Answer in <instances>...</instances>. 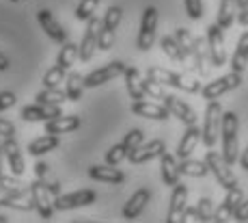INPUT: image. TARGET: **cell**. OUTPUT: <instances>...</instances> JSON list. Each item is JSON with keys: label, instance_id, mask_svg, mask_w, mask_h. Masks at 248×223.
Masks as SVG:
<instances>
[{"label": "cell", "instance_id": "27", "mask_svg": "<svg viewBox=\"0 0 248 223\" xmlns=\"http://www.w3.org/2000/svg\"><path fill=\"white\" fill-rule=\"evenodd\" d=\"M199 141H201V128H197V124L186 126V132L177 145V158H190L192 152L197 150Z\"/></svg>", "mask_w": 248, "mask_h": 223}, {"label": "cell", "instance_id": "4", "mask_svg": "<svg viewBox=\"0 0 248 223\" xmlns=\"http://www.w3.org/2000/svg\"><path fill=\"white\" fill-rule=\"evenodd\" d=\"M222 104L218 100H209L207 108H205V121H203V130H201V141L205 143V148H214L218 143L220 137V128H222Z\"/></svg>", "mask_w": 248, "mask_h": 223}, {"label": "cell", "instance_id": "52", "mask_svg": "<svg viewBox=\"0 0 248 223\" xmlns=\"http://www.w3.org/2000/svg\"><path fill=\"white\" fill-rule=\"evenodd\" d=\"M2 165H4V150H2V143H0V175H2Z\"/></svg>", "mask_w": 248, "mask_h": 223}, {"label": "cell", "instance_id": "30", "mask_svg": "<svg viewBox=\"0 0 248 223\" xmlns=\"http://www.w3.org/2000/svg\"><path fill=\"white\" fill-rule=\"evenodd\" d=\"M237 11H240V7H237L235 0H220L218 16H216V24L220 26L222 31L231 28L233 22H235V17H237Z\"/></svg>", "mask_w": 248, "mask_h": 223}, {"label": "cell", "instance_id": "17", "mask_svg": "<svg viewBox=\"0 0 248 223\" xmlns=\"http://www.w3.org/2000/svg\"><path fill=\"white\" fill-rule=\"evenodd\" d=\"M63 115L61 113V106H50V104H28V106H22L20 111V117L28 124H37V121H50L54 117Z\"/></svg>", "mask_w": 248, "mask_h": 223}, {"label": "cell", "instance_id": "33", "mask_svg": "<svg viewBox=\"0 0 248 223\" xmlns=\"http://www.w3.org/2000/svg\"><path fill=\"white\" fill-rule=\"evenodd\" d=\"M84 76L80 72H69L67 78H65V93H67V100L71 102H80L84 96Z\"/></svg>", "mask_w": 248, "mask_h": 223}, {"label": "cell", "instance_id": "41", "mask_svg": "<svg viewBox=\"0 0 248 223\" xmlns=\"http://www.w3.org/2000/svg\"><path fill=\"white\" fill-rule=\"evenodd\" d=\"M197 212H199V221H214V204L209 197H201L197 204Z\"/></svg>", "mask_w": 248, "mask_h": 223}, {"label": "cell", "instance_id": "37", "mask_svg": "<svg viewBox=\"0 0 248 223\" xmlns=\"http://www.w3.org/2000/svg\"><path fill=\"white\" fill-rule=\"evenodd\" d=\"M37 102L39 104H50V106H61V104L67 100V93L63 91V89H46L44 91L37 93Z\"/></svg>", "mask_w": 248, "mask_h": 223}, {"label": "cell", "instance_id": "55", "mask_svg": "<svg viewBox=\"0 0 248 223\" xmlns=\"http://www.w3.org/2000/svg\"><path fill=\"white\" fill-rule=\"evenodd\" d=\"M13 2H16V0H13Z\"/></svg>", "mask_w": 248, "mask_h": 223}, {"label": "cell", "instance_id": "32", "mask_svg": "<svg viewBox=\"0 0 248 223\" xmlns=\"http://www.w3.org/2000/svg\"><path fill=\"white\" fill-rule=\"evenodd\" d=\"M123 78H125L127 96H130L132 100H142L145 98V89H142V80H140V72H138V68H125Z\"/></svg>", "mask_w": 248, "mask_h": 223}, {"label": "cell", "instance_id": "12", "mask_svg": "<svg viewBox=\"0 0 248 223\" xmlns=\"http://www.w3.org/2000/svg\"><path fill=\"white\" fill-rule=\"evenodd\" d=\"M127 65L123 63V61H110L108 65H104V68L95 69V72H91L84 76V87L87 89H95L99 87V85L108 83V80H114L117 76H123Z\"/></svg>", "mask_w": 248, "mask_h": 223}, {"label": "cell", "instance_id": "43", "mask_svg": "<svg viewBox=\"0 0 248 223\" xmlns=\"http://www.w3.org/2000/svg\"><path fill=\"white\" fill-rule=\"evenodd\" d=\"M184 7L190 20H201L203 17V0H184Z\"/></svg>", "mask_w": 248, "mask_h": 223}, {"label": "cell", "instance_id": "51", "mask_svg": "<svg viewBox=\"0 0 248 223\" xmlns=\"http://www.w3.org/2000/svg\"><path fill=\"white\" fill-rule=\"evenodd\" d=\"M240 165H242V169H246L248 172V145H246V150L242 152V156H240Z\"/></svg>", "mask_w": 248, "mask_h": 223}, {"label": "cell", "instance_id": "49", "mask_svg": "<svg viewBox=\"0 0 248 223\" xmlns=\"http://www.w3.org/2000/svg\"><path fill=\"white\" fill-rule=\"evenodd\" d=\"M237 22H240L242 26H248V9H240V13H237Z\"/></svg>", "mask_w": 248, "mask_h": 223}, {"label": "cell", "instance_id": "13", "mask_svg": "<svg viewBox=\"0 0 248 223\" xmlns=\"http://www.w3.org/2000/svg\"><path fill=\"white\" fill-rule=\"evenodd\" d=\"M99 26H102V20L97 17H91L87 20V28H84V35H82V41H80V50H78V56L82 63H89L93 59L95 50H97V37H99Z\"/></svg>", "mask_w": 248, "mask_h": 223}, {"label": "cell", "instance_id": "8", "mask_svg": "<svg viewBox=\"0 0 248 223\" xmlns=\"http://www.w3.org/2000/svg\"><path fill=\"white\" fill-rule=\"evenodd\" d=\"M155 33H158V9L155 7H147L142 11V20H140V31L136 37V46L140 52L151 50V46L155 44Z\"/></svg>", "mask_w": 248, "mask_h": 223}, {"label": "cell", "instance_id": "6", "mask_svg": "<svg viewBox=\"0 0 248 223\" xmlns=\"http://www.w3.org/2000/svg\"><path fill=\"white\" fill-rule=\"evenodd\" d=\"M123 20V9L121 7H108V11L104 13L102 26H99V37H97V48L99 50H110L114 46V33H117L119 24Z\"/></svg>", "mask_w": 248, "mask_h": 223}, {"label": "cell", "instance_id": "44", "mask_svg": "<svg viewBox=\"0 0 248 223\" xmlns=\"http://www.w3.org/2000/svg\"><path fill=\"white\" fill-rule=\"evenodd\" d=\"M20 175H0V187H4V189H28V184L26 182H20Z\"/></svg>", "mask_w": 248, "mask_h": 223}, {"label": "cell", "instance_id": "11", "mask_svg": "<svg viewBox=\"0 0 248 223\" xmlns=\"http://www.w3.org/2000/svg\"><path fill=\"white\" fill-rule=\"evenodd\" d=\"M97 202V193L91 189H80L74 193H65V195H56L54 197V210H76V208H84L91 204Z\"/></svg>", "mask_w": 248, "mask_h": 223}, {"label": "cell", "instance_id": "29", "mask_svg": "<svg viewBox=\"0 0 248 223\" xmlns=\"http://www.w3.org/2000/svg\"><path fill=\"white\" fill-rule=\"evenodd\" d=\"M59 145H61L59 135H50V132H46L44 137H39V139L31 141L26 150H28V154H31V156H44V154H47V152L56 150Z\"/></svg>", "mask_w": 248, "mask_h": 223}, {"label": "cell", "instance_id": "2", "mask_svg": "<svg viewBox=\"0 0 248 223\" xmlns=\"http://www.w3.org/2000/svg\"><path fill=\"white\" fill-rule=\"evenodd\" d=\"M240 120L233 111L222 113V128H220V139H222V156L229 165H235L240 160Z\"/></svg>", "mask_w": 248, "mask_h": 223}, {"label": "cell", "instance_id": "31", "mask_svg": "<svg viewBox=\"0 0 248 223\" xmlns=\"http://www.w3.org/2000/svg\"><path fill=\"white\" fill-rule=\"evenodd\" d=\"M246 65H248V31L242 33L240 41H237V46H235V52H233V56H231V72L244 74Z\"/></svg>", "mask_w": 248, "mask_h": 223}, {"label": "cell", "instance_id": "9", "mask_svg": "<svg viewBox=\"0 0 248 223\" xmlns=\"http://www.w3.org/2000/svg\"><path fill=\"white\" fill-rule=\"evenodd\" d=\"M207 50H209V63L214 68H222L227 63V48H225V31L218 24L207 26Z\"/></svg>", "mask_w": 248, "mask_h": 223}, {"label": "cell", "instance_id": "54", "mask_svg": "<svg viewBox=\"0 0 248 223\" xmlns=\"http://www.w3.org/2000/svg\"><path fill=\"white\" fill-rule=\"evenodd\" d=\"M4 221H7V217H4V215H0V223H4Z\"/></svg>", "mask_w": 248, "mask_h": 223}, {"label": "cell", "instance_id": "50", "mask_svg": "<svg viewBox=\"0 0 248 223\" xmlns=\"http://www.w3.org/2000/svg\"><path fill=\"white\" fill-rule=\"evenodd\" d=\"M9 65H11V61H9V56L0 52V72H7V69H9Z\"/></svg>", "mask_w": 248, "mask_h": 223}, {"label": "cell", "instance_id": "35", "mask_svg": "<svg viewBox=\"0 0 248 223\" xmlns=\"http://www.w3.org/2000/svg\"><path fill=\"white\" fill-rule=\"evenodd\" d=\"M78 50H80V44H74V41H65L63 48H61L59 56H56V65H61V68L69 69L71 65L76 63V59H78Z\"/></svg>", "mask_w": 248, "mask_h": 223}, {"label": "cell", "instance_id": "19", "mask_svg": "<svg viewBox=\"0 0 248 223\" xmlns=\"http://www.w3.org/2000/svg\"><path fill=\"white\" fill-rule=\"evenodd\" d=\"M188 187L186 184H175L173 193H170V204H169V215L166 223H184V210L188 206Z\"/></svg>", "mask_w": 248, "mask_h": 223}, {"label": "cell", "instance_id": "22", "mask_svg": "<svg viewBox=\"0 0 248 223\" xmlns=\"http://www.w3.org/2000/svg\"><path fill=\"white\" fill-rule=\"evenodd\" d=\"M2 150H4V160L9 163L13 175H22L26 172V165H24V156L20 150V143L16 141V137H4L2 141Z\"/></svg>", "mask_w": 248, "mask_h": 223}, {"label": "cell", "instance_id": "25", "mask_svg": "<svg viewBox=\"0 0 248 223\" xmlns=\"http://www.w3.org/2000/svg\"><path fill=\"white\" fill-rule=\"evenodd\" d=\"M160 175H162V182H164L166 187L173 189L175 184H179V178H181L179 163L173 154H169V152H164V154L160 156Z\"/></svg>", "mask_w": 248, "mask_h": 223}, {"label": "cell", "instance_id": "23", "mask_svg": "<svg viewBox=\"0 0 248 223\" xmlns=\"http://www.w3.org/2000/svg\"><path fill=\"white\" fill-rule=\"evenodd\" d=\"M149 202H151V193L147 191V189H138L136 193H132V197L127 199V204L123 206V212H121L123 219L132 221V219H136V217H140Z\"/></svg>", "mask_w": 248, "mask_h": 223}, {"label": "cell", "instance_id": "1", "mask_svg": "<svg viewBox=\"0 0 248 223\" xmlns=\"http://www.w3.org/2000/svg\"><path fill=\"white\" fill-rule=\"evenodd\" d=\"M175 37L181 44L184 52L188 54V59H192V65L201 76H207V59H209V50H207V41L201 37H194L188 28H177Z\"/></svg>", "mask_w": 248, "mask_h": 223}, {"label": "cell", "instance_id": "38", "mask_svg": "<svg viewBox=\"0 0 248 223\" xmlns=\"http://www.w3.org/2000/svg\"><path fill=\"white\" fill-rule=\"evenodd\" d=\"M102 2V0H80L78 7H76V20L80 22H87L91 17L95 16V11H97V4Z\"/></svg>", "mask_w": 248, "mask_h": 223}, {"label": "cell", "instance_id": "16", "mask_svg": "<svg viewBox=\"0 0 248 223\" xmlns=\"http://www.w3.org/2000/svg\"><path fill=\"white\" fill-rule=\"evenodd\" d=\"M244 202V191H242L240 187L235 189H229L225 199H222V204L214 210V221L216 223H225L229 219H233V215H235V210L240 208V204Z\"/></svg>", "mask_w": 248, "mask_h": 223}, {"label": "cell", "instance_id": "20", "mask_svg": "<svg viewBox=\"0 0 248 223\" xmlns=\"http://www.w3.org/2000/svg\"><path fill=\"white\" fill-rule=\"evenodd\" d=\"M37 20H39V26L44 28V33L50 37L52 41H56V44H61V46H63L65 41H69L67 31L59 24V20L52 16L50 9H41V11H37Z\"/></svg>", "mask_w": 248, "mask_h": 223}, {"label": "cell", "instance_id": "14", "mask_svg": "<svg viewBox=\"0 0 248 223\" xmlns=\"http://www.w3.org/2000/svg\"><path fill=\"white\" fill-rule=\"evenodd\" d=\"M164 152H166L164 141L154 139V141H149V143H140L136 150H132L130 154H127V160H130L132 165H145V163H149V160L160 158Z\"/></svg>", "mask_w": 248, "mask_h": 223}, {"label": "cell", "instance_id": "46", "mask_svg": "<svg viewBox=\"0 0 248 223\" xmlns=\"http://www.w3.org/2000/svg\"><path fill=\"white\" fill-rule=\"evenodd\" d=\"M0 137H16V126L2 117H0Z\"/></svg>", "mask_w": 248, "mask_h": 223}, {"label": "cell", "instance_id": "21", "mask_svg": "<svg viewBox=\"0 0 248 223\" xmlns=\"http://www.w3.org/2000/svg\"><path fill=\"white\" fill-rule=\"evenodd\" d=\"M132 113L138 117H147V120H155V121H166L170 117L169 108L162 102H149L145 98L132 102Z\"/></svg>", "mask_w": 248, "mask_h": 223}, {"label": "cell", "instance_id": "10", "mask_svg": "<svg viewBox=\"0 0 248 223\" xmlns=\"http://www.w3.org/2000/svg\"><path fill=\"white\" fill-rule=\"evenodd\" d=\"M28 189H31L32 206L39 212V217L41 219H52V215H54V195L47 191L46 182H41V180L37 178L35 182L28 184Z\"/></svg>", "mask_w": 248, "mask_h": 223}, {"label": "cell", "instance_id": "26", "mask_svg": "<svg viewBox=\"0 0 248 223\" xmlns=\"http://www.w3.org/2000/svg\"><path fill=\"white\" fill-rule=\"evenodd\" d=\"M80 117L78 115H59L54 120L46 121V130L44 132H50V135H65V132H74L80 128Z\"/></svg>", "mask_w": 248, "mask_h": 223}, {"label": "cell", "instance_id": "18", "mask_svg": "<svg viewBox=\"0 0 248 223\" xmlns=\"http://www.w3.org/2000/svg\"><path fill=\"white\" fill-rule=\"evenodd\" d=\"M162 104H164V106L169 108L170 115L177 117L184 126H194V124H197V113H194V108L190 106V104H186L181 98L166 93L164 100H162Z\"/></svg>", "mask_w": 248, "mask_h": 223}, {"label": "cell", "instance_id": "48", "mask_svg": "<svg viewBox=\"0 0 248 223\" xmlns=\"http://www.w3.org/2000/svg\"><path fill=\"white\" fill-rule=\"evenodd\" d=\"M35 173H37V178L39 180H46L47 175H50V165L44 163V160H39V163L35 165Z\"/></svg>", "mask_w": 248, "mask_h": 223}, {"label": "cell", "instance_id": "40", "mask_svg": "<svg viewBox=\"0 0 248 223\" xmlns=\"http://www.w3.org/2000/svg\"><path fill=\"white\" fill-rule=\"evenodd\" d=\"M142 139H145V132H142L140 128H132V130H127V132H125V137H123L121 143L125 145L127 154H130L132 150H136L138 145L142 143Z\"/></svg>", "mask_w": 248, "mask_h": 223}, {"label": "cell", "instance_id": "15", "mask_svg": "<svg viewBox=\"0 0 248 223\" xmlns=\"http://www.w3.org/2000/svg\"><path fill=\"white\" fill-rule=\"evenodd\" d=\"M0 206L16 208V210H32L31 189H4L0 187Z\"/></svg>", "mask_w": 248, "mask_h": 223}, {"label": "cell", "instance_id": "3", "mask_svg": "<svg viewBox=\"0 0 248 223\" xmlns=\"http://www.w3.org/2000/svg\"><path fill=\"white\" fill-rule=\"evenodd\" d=\"M147 78L158 80L160 85H166V87L181 89V91H186V93H199V91H201V83H199V80H194L192 76L173 72V69L160 68V65H151V68L147 69Z\"/></svg>", "mask_w": 248, "mask_h": 223}, {"label": "cell", "instance_id": "34", "mask_svg": "<svg viewBox=\"0 0 248 223\" xmlns=\"http://www.w3.org/2000/svg\"><path fill=\"white\" fill-rule=\"evenodd\" d=\"M179 173L188 175V178H205L209 173V167L205 160H194V158H181L179 163Z\"/></svg>", "mask_w": 248, "mask_h": 223}, {"label": "cell", "instance_id": "42", "mask_svg": "<svg viewBox=\"0 0 248 223\" xmlns=\"http://www.w3.org/2000/svg\"><path fill=\"white\" fill-rule=\"evenodd\" d=\"M123 158H127V150L123 143H114L110 150L106 152V163L108 165H119Z\"/></svg>", "mask_w": 248, "mask_h": 223}, {"label": "cell", "instance_id": "7", "mask_svg": "<svg viewBox=\"0 0 248 223\" xmlns=\"http://www.w3.org/2000/svg\"><path fill=\"white\" fill-rule=\"evenodd\" d=\"M242 80L244 78H242L240 72H229V74L220 76V78H216V80H209L205 87H201V96L205 98V102H209V100H218L220 96H225V93L240 87Z\"/></svg>", "mask_w": 248, "mask_h": 223}, {"label": "cell", "instance_id": "5", "mask_svg": "<svg viewBox=\"0 0 248 223\" xmlns=\"http://www.w3.org/2000/svg\"><path fill=\"white\" fill-rule=\"evenodd\" d=\"M205 163H207L209 167V173H214V178H216V182L220 184L225 191L229 189H235L237 187V178L235 173L231 172V165L225 160V156L218 154V152H214L209 148V152L205 154Z\"/></svg>", "mask_w": 248, "mask_h": 223}, {"label": "cell", "instance_id": "28", "mask_svg": "<svg viewBox=\"0 0 248 223\" xmlns=\"http://www.w3.org/2000/svg\"><path fill=\"white\" fill-rule=\"evenodd\" d=\"M160 48L164 52L166 56H169L170 61H175V63H181V65H188V54L184 52L181 48V44L177 41V37H170V35H164L160 39Z\"/></svg>", "mask_w": 248, "mask_h": 223}, {"label": "cell", "instance_id": "39", "mask_svg": "<svg viewBox=\"0 0 248 223\" xmlns=\"http://www.w3.org/2000/svg\"><path fill=\"white\" fill-rule=\"evenodd\" d=\"M142 89H145V96L155 98L158 102H162V100H164V96H166L164 85H160L158 80H154V78H145V80H142Z\"/></svg>", "mask_w": 248, "mask_h": 223}, {"label": "cell", "instance_id": "53", "mask_svg": "<svg viewBox=\"0 0 248 223\" xmlns=\"http://www.w3.org/2000/svg\"><path fill=\"white\" fill-rule=\"evenodd\" d=\"M235 2L240 9H248V0H235Z\"/></svg>", "mask_w": 248, "mask_h": 223}, {"label": "cell", "instance_id": "24", "mask_svg": "<svg viewBox=\"0 0 248 223\" xmlns=\"http://www.w3.org/2000/svg\"><path fill=\"white\" fill-rule=\"evenodd\" d=\"M89 178L97 180V182L104 184H121L125 180V173L121 169H117V165H93L89 167Z\"/></svg>", "mask_w": 248, "mask_h": 223}, {"label": "cell", "instance_id": "36", "mask_svg": "<svg viewBox=\"0 0 248 223\" xmlns=\"http://www.w3.org/2000/svg\"><path fill=\"white\" fill-rule=\"evenodd\" d=\"M65 78H67V69L61 68V65H54V68H50L44 74V80H41V83H44L46 89H59Z\"/></svg>", "mask_w": 248, "mask_h": 223}, {"label": "cell", "instance_id": "45", "mask_svg": "<svg viewBox=\"0 0 248 223\" xmlns=\"http://www.w3.org/2000/svg\"><path fill=\"white\" fill-rule=\"evenodd\" d=\"M16 102H17V98L13 91H0V111H9Z\"/></svg>", "mask_w": 248, "mask_h": 223}, {"label": "cell", "instance_id": "47", "mask_svg": "<svg viewBox=\"0 0 248 223\" xmlns=\"http://www.w3.org/2000/svg\"><path fill=\"white\" fill-rule=\"evenodd\" d=\"M233 219H235V221H248V199L246 197H244V202L240 204V208L235 210Z\"/></svg>", "mask_w": 248, "mask_h": 223}]
</instances>
